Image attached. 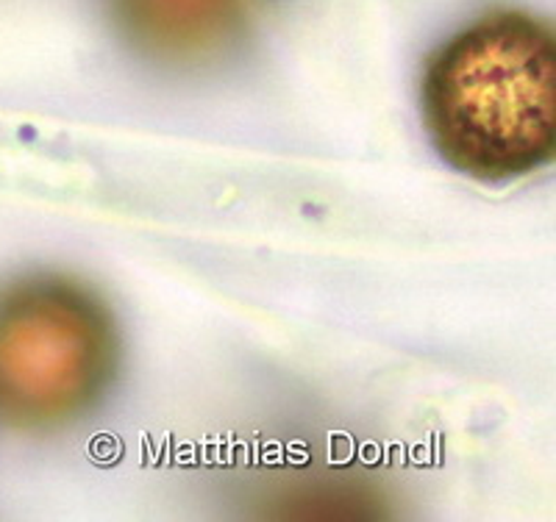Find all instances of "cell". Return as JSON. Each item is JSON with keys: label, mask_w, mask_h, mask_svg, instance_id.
<instances>
[{"label": "cell", "mask_w": 556, "mask_h": 522, "mask_svg": "<svg viewBox=\"0 0 556 522\" xmlns=\"http://www.w3.org/2000/svg\"><path fill=\"white\" fill-rule=\"evenodd\" d=\"M437 153L476 181L543 170L556 148V42L543 20L493 12L440 44L420 78Z\"/></svg>", "instance_id": "1"}, {"label": "cell", "mask_w": 556, "mask_h": 522, "mask_svg": "<svg viewBox=\"0 0 556 522\" xmlns=\"http://www.w3.org/2000/svg\"><path fill=\"white\" fill-rule=\"evenodd\" d=\"M123 361L112 308L78 278L42 272L0 295V415L56 431L101 406Z\"/></svg>", "instance_id": "2"}, {"label": "cell", "mask_w": 556, "mask_h": 522, "mask_svg": "<svg viewBox=\"0 0 556 522\" xmlns=\"http://www.w3.org/2000/svg\"><path fill=\"white\" fill-rule=\"evenodd\" d=\"M109 17L134 51L167 67H206L237 53L270 0H106Z\"/></svg>", "instance_id": "3"}]
</instances>
